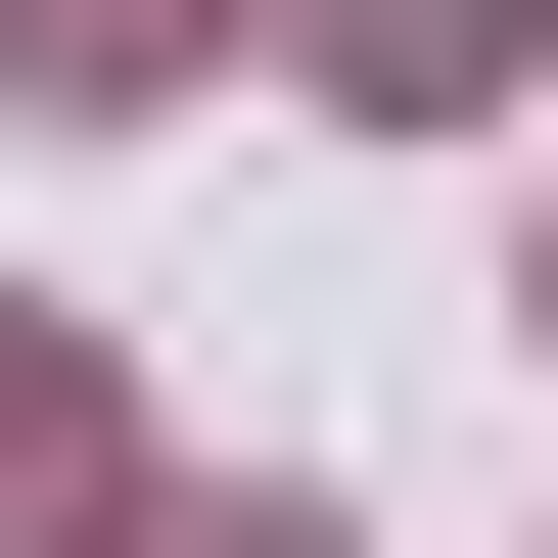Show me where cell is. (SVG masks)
<instances>
[{"mask_svg":"<svg viewBox=\"0 0 558 558\" xmlns=\"http://www.w3.org/2000/svg\"><path fill=\"white\" fill-rule=\"evenodd\" d=\"M186 47H233V0H0V94H186Z\"/></svg>","mask_w":558,"mask_h":558,"instance_id":"obj_3","label":"cell"},{"mask_svg":"<svg viewBox=\"0 0 558 558\" xmlns=\"http://www.w3.org/2000/svg\"><path fill=\"white\" fill-rule=\"evenodd\" d=\"M0 558H140V418H94V326H0Z\"/></svg>","mask_w":558,"mask_h":558,"instance_id":"obj_1","label":"cell"},{"mask_svg":"<svg viewBox=\"0 0 558 558\" xmlns=\"http://www.w3.org/2000/svg\"><path fill=\"white\" fill-rule=\"evenodd\" d=\"M279 47H326V94H512V0H279Z\"/></svg>","mask_w":558,"mask_h":558,"instance_id":"obj_2","label":"cell"},{"mask_svg":"<svg viewBox=\"0 0 558 558\" xmlns=\"http://www.w3.org/2000/svg\"><path fill=\"white\" fill-rule=\"evenodd\" d=\"M140 558H326V512H279V465H233V512H140Z\"/></svg>","mask_w":558,"mask_h":558,"instance_id":"obj_4","label":"cell"}]
</instances>
